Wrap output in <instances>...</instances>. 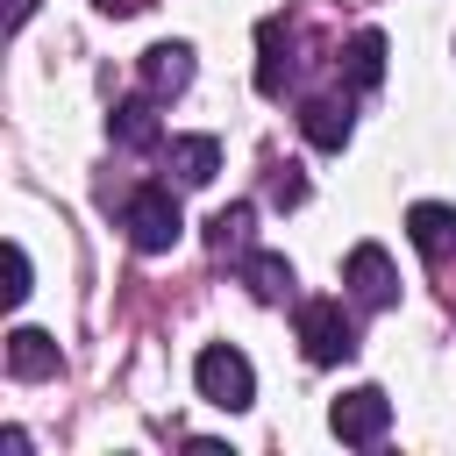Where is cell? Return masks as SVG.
<instances>
[{
    "label": "cell",
    "instance_id": "obj_1",
    "mask_svg": "<svg viewBox=\"0 0 456 456\" xmlns=\"http://www.w3.org/2000/svg\"><path fill=\"white\" fill-rule=\"evenodd\" d=\"M192 385H200V399L221 406V413H242V406L256 399V370H249V356L228 349V342H207V349L192 356Z\"/></svg>",
    "mask_w": 456,
    "mask_h": 456
},
{
    "label": "cell",
    "instance_id": "obj_2",
    "mask_svg": "<svg viewBox=\"0 0 456 456\" xmlns=\"http://www.w3.org/2000/svg\"><path fill=\"white\" fill-rule=\"evenodd\" d=\"M121 228H128V242H135L142 256H157V249H171V242L185 235V214H178L171 185H135L128 207H121Z\"/></svg>",
    "mask_w": 456,
    "mask_h": 456
},
{
    "label": "cell",
    "instance_id": "obj_3",
    "mask_svg": "<svg viewBox=\"0 0 456 456\" xmlns=\"http://www.w3.org/2000/svg\"><path fill=\"white\" fill-rule=\"evenodd\" d=\"M299 349H306V363L356 356V321L342 314V299H299Z\"/></svg>",
    "mask_w": 456,
    "mask_h": 456
},
{
    "label": "cell",
    "instance_id": "obj_4",
    "mask_svg": "<svg viewBox=\"0 0 456 456\" xmlns=\"http://www.w3.org/2000/svg\"><path fill=\"white\" fill-rule=\"evenodd\" d=\"M328 428H335L349 449H370V442H385V428H392V399H385L378 385H356V392H342V399L328 406Z\"/></svg>",
    "mask_w": 456,
    "mask_h": 456
},
{
    "label": "cell",
    "instance_id": "obj_5",
    "mask_svg": "<svg viewBox=\"0 0 456 456\" xmlns=\"http://www.w3.org/2000/svg\"><path fill=\"white\" fill-rule=\"evenodd\" d=\"M342 285H349V292H356V306H370V314L399 299V271H392V256H385L378 242H356V249H349Z\"/></svg>",
    "mask_w": 456,
    "mask_h": 456
},
{
    "label": "cell",
    "instance_id": "obj_6",
    "mask_svg": "<svg viewBox=\"0 0 456 456\" xmlns=\"http://www.w3.org/2000/svg\"><path fill=\"white\" fill-rule=\"evenodd\" d=\"M406 235H413V249H420L428 264H449V256H456V207L420 200V207L406 214Z\"/></svg>",
    "mask_w": 456,
    "mask_h": 456
},
{
    "label": "cell",
    "instance_id": "obj_7",
    "mask_svg": "<svg viewBox=\"0 0 456 456\" xmlns=\"http://www.w3.org/2000/svg\"><path fill=\"white\" fill-rule=\"evenodd\" d=\"M192 86V50L185 43H150L142 50V93L150 100H171V93H185Z\"/></svg>",
    "mask_w": 456,
    "mask_h": 456
},
{
    "label": "cell",
    "instance_id": "obj_8",
    "mask_svg": "<svg viewBox=\"0 0 456 456\" xmlns=\"http://www.w3.org/2000/svg\"><path fill=\"white\" fill-rule=\"evenodd\" d=\"M285 50H292L285 21H264V28H256V93H271V100H278L285 78H292V57H285Z\"/></svg>",
    "mask_w": 456,
    "mask_h": 456
},
{
    "label": "cell",
    "instance_id": "obj_9",
    "mask_svg": "<svg viewBox=\"0 0 456 456\" xmlns=\"http://www.w3.org/2000/svg\"><path fill=\"white\" fill-rule=\"evenodd\" d=\"M349 128H356V121H349V100H306V107H299V135H306L314 150H342Z\"/></svg>",
    "mask_w": 456,
    "mask_h": 456
},
{
    "label": "cell",
    "instance_id": "obj_10",
    "mask_svg": "<svg viewBox=\"0 0 456 456\" xmlns=\"http://www.w3.org/2000/svg\"><path fill=\"white\" fill-rule=\"evenodd\" d=\"M164 157H171L178 185H207V178L221 171V142H214V135H171V142H164Z\"/></svg>",
    "mask_w": 456,
    "mask_h": 456
},
{
    "label": "cell",
    "instance_id": "obj_11",
    "mask_svg": "<svg viewBox=\"0 0 456 456\" xmlns=\"http://www.w3.org/2000/svg\"><path fill=\"white\" fill-rule=\"evenodd\" d=\"M7 370L28 378V385H36V378H57V342H50L43 328H14V335H7Z\"/></svg>",
    "mask_w": 456,
    "mask_h": 456
},
{
    "label": "cell",
    "instance_id": "obj_12",
    "mask_svg": "<svg viewBox=\"0 0 456 456\" xmlns=\"http://www.w3.org/2000/svg\"><path fill=\"white\" fill-rule=\"evenodd\" d=\"M107 135H114L121 150H150V142H157V100H150V93L121 100V107L107 114Z\"/></svg>",
    "mask_w": 456,
    "mask_h": 456
},
{
    "label": "cell",
    "instance_id": "obj_13",
    "mask_svg": "<svg viewBox=\"0 0 456 456\" xmlns=\"http://www.w3.org/2000/svg\"><path fill=\"white\" fill-rule=\"evenodd\" d=\"M249 221H256V207H249V200L221 207V214L207 221V249H214V256H235V264H242V256H249Z\"/></svg>",
    "mask_w": 456,
    "mask_h": 456
},
{
    "label": "cell",
    "instance_id": "obj_14",
    "mask_svg": "<svg viewBox=\"0 0 456 456\" xmlns=\"http://www.w3.org/2000/svg\"><path fill=\"white\" fill-rule=\"evenodd\" d=\"M242 285H249L264 306H271V299H292V264H285L278 249H249V256H242Z\"/></svg>",
    "mask_w": 456,
    "mask_h": 456
},
{
    "label": "cell",
    "instance_id": "obj_15",
    "mask_svg": "<svg viewBox=\"0 0 456 456\" xmlns=\"http://www.w3.org/2000/svg\"><path fill=\"white\" fill-rule=\"evenodd\" d=\"M342 64H349V86H356V93H370V86L385 78V36H378V28H356V36H349V50H342Z\"/></svg>",
    "mask_w": 456,
    "mask_h": 456
},
{
    "label": "cell",
    "instance_id": "obj_16",
    "mask_svg": "<svg viewBox=\"0 0 456 456\" xmlns=\"http://www.w3.org/2000/svg\"><path fill=\"white\" fill-rule=\"evenodd\" d=\"M0 292H7V306L28 299V249H21V242H7V285H0Z\"/></svg>",
    "mask_w": 456,
    "mask_h": 456
},
{
    "label": "cell",
    "instance_id": "obj_17",
    "mask_svg": "<svg viewBox=\"0 0 456 456\" xmlns=\"http://www.w3.org/2000/svg\"><path fill=\"white\" fill-rule=\"evenodd\" d=\"M271 200H278V207H299V200H306V185L292 178V164H285V171L271 178Z\"/></svg>",
    "mask_w": 456,
    "mask_h": 456
}]
</instances>
